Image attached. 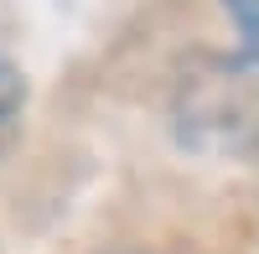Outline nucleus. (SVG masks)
Instances as JSON below:
<instances>
[{
	"label": "nucleus",
	"mask_w": 259,
	"mask_h": 254,
	"mask_svg": "<svg viewBox=\"0 0 259 254\" xmlns=\"http://www.w3.org/2000/svg\"><path fill=\"white\" fill-rule=\"evenodd\" d=\"M11 109H16V78H11V68H0V119Z\"/></svg>",
	"instance_id": "obj_2"
},
{
	"label": "nucleus",
	"mask_w": 259,
	"mask_h": 254,
	"mask_svg": "<svg viewBox=\"0 0 259 254\" xmlns=\"http://www.w3.org/2000/svg\"><path fill=\"white\" fill-rule=\"evenodd\" d=\"M114 254H150V249H114Z\"/></svg>",
	"instance_id": "obj_3"
},
{
	"label": "nucleus",
	"mask_w": 259,
	"mask_h": 254,
	"mask_svg": "<svg viewBox=\"0 0 259 254\" xmlns=\"http://www.w3.org/2000/svg\"><path fill=\"white\" fill-rule=\"evenodd\" d=\"M223 11L239 21V36H244V62L259 57V0H223Z\"/></svg>",
	"instance_id": "obj_1"
}]
</instances>
